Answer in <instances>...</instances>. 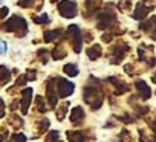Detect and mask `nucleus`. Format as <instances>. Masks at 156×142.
Segmentation results:
<instances>
[{"label": "nucleus", "instance_id": "obj_3", "mask_svg": "<svg viewBox=\"0 0 156 142\" xmlns=\"http://www.w3.org/2000/svg\"><path fill=\"white\" fill-rule=\"evenodd\" d=\"M58 12L64 19H73L78 14V6L72 0H60L58 2Z\"/></svg>", "mask_w": 156, "mask_h": 142}, {"label": "nucleus", "instance_id": "obj_4", "mask_svg": "<svg viewBox=\"0 0 156 142\" xmlns=\"http://www.w3.org/2000/svg\"><path fill=\"white\" fill-rule=\"evenodd\" d=\"M67 34H69V37H70V40H72V47H73V50L76 52V54H80L81 52V49H83V35H81V32H80V28H78L76 25H70L69 28H67Z\"/></svg>", "mask_w": 156, "mask_h": 142}, {"label": "nucleus", "instance_id": "obj_19", "mask_svg": "<svg viewBox=\"0 0 156 142\" xmlns=\"http://www.w3.org/2000/svg\"><path fill=\"white\" fill-rule=\"evenodd\" d=\"M135 86L138 87V90H139V92H142V98H148V96H150V90H148V87L145 86V83H144V81H136V83H135Z\"/></svg>", "mask_w": 156, "mask_h": 142}, {"label": "nucleus", "instance_id": "obj_23", "mask_svg": "<svg viewBox=\"0 0 156 142\" xmlns=\"http://www.w3.org/2000/svg\"><path fill=\"white\" fill-rule=\"evenodd\" d=\"M46 54H48V50H46V49H40V50L37 52L38 58H40L43 63H46V61H48V58H46Z\"/></svg>", "mask_w": 156, "mask_h": 142}, {"label": "nucleus", "instance_id": "obj_15", "mask_svg": "<svg viewBox=\"0 0 156 142\" xmlns=\"http://www.w3.org/2000/svg\"><path fill=\"white\" fill-rule=\"evenodd\" d=\"M100 5H101V0H86V2H84L86 11H87L89 14L95 12V11L100 8Z\"/></svg>", "mask_w": 156, "mask_h": 142}, {"label": "nucleus", "instance_id": "obj_14", "mask_svg": "<svg viewBox=\"0 0 156 142\" xmlns=\"http://www.w3.org/2000/svg\"><path fill=\"white\" fill-rule=\"evenodd\" d=\"M61 34H63V31H61V29H52V31H46V32H44V41H46V43H51V41L57 40V38H58Z\"/></svg>", "mask_w": 156, "mask_h": 142}, {"label": "nucleus", "instance_id": "obj_28", "mask_svg": "<svg viewBox=\"0 0 156 142\" xmlns=\"http://www.w3.org/2000/svg\"><path fill=\"white\" fill-rule=\"evenodd\" d=\"M5 52H6V43L0 40V54H5Z\"/></svg>", "mask_w": 156, "mask_h": 142}, {"label": "nucleus", "instance_id": "obj_1", "mask_svg": "<svg viewBox=\"0 0 156 142\" xmlns=\"http://www.w3.org/2000/svg\"><path fill=\"white\" fill-rule=\"evenodd\" d=\"M0 31H5V32H12L19 37H23L28 32V23L23 17L20 16H12L6 23L0 25Z\"/></svg>", "mask_w": 156, "mask_h": 142}, {"label": "nucleus", "instance_id": "obj_7", "mask_svg": "<svg viewBox=\"0 0 156 142\" xmlns=\"http://www.w3.org/2000/svg\"><path fill=\"white\" fill-rule=\"evenodd\" d=\"M127 49H129V47H127L126 44H122V43L113 46V47H112V52H110V61H112L113 64H118V63L124 58Z\"/></svg>", "mask_w": 156, "mask_h": 142}, {"label": "nucleus", "instance_id": "obj_11", "mask_svg": "<svg viewBox=\"0 0 156 142\" xmlns=\"http://www.w3.org/2000/svg\"><path fill=\"white\" fill-rule=\"evenodd\" d=\"M86 54H87L89 60L95 61V60H98V58L103 55V49H101V46H100V44H94L92 47L86 49Z\"/></svg>", "mask_w": 156, "mask_h": 142}, {"label": "nucleus", "instance_id": "obj_5", "mask_svg": "<svg viewBox=\"0 0 156 142\" xmlns=\"http://www.w3.org/2000/svg\"><path fill=\"white\" fill-rule=\"evenodd\" d=\"M55 89H57L60 98H67V96H70V95L73 93L75 86H73L70 81H67V80H64V78H60V80H57V87H55Z\"/></svg>", "mask_w": 156, "mask_h": 142}, {"label": "nucleus", "instance_id": "obj_2", "mask_svg": "<svg viewBox=\"0 0 156 142\" xmlns=\"http://www.w3.org/2000/svg\"><path fill=\"white\" fill-rule=\"evenodd\" d=\"M84 101L87 104H90L92 110H97L101 107L103 104V93L98 87H86L84 89Z\"/></svg>", "mask_w": 156, "mask_h": 142}, {"label": "nucleus", "instance_id": "obj_27", "mask_svg": "<svg viewBox=\"0 0 156 142\" xmlns=\"http://www.w3.org/2000/svg\"><path fill=\"white\" fill-rule=\"evenodd\" d=\"M101 38H103V41H104V43H109V41H112L113 35H112V34H104Z\"/></svg>", "mask_w": 156, "mask_h": 142}, {"label": "nucleus", "instance_id": "obj_33", "mask_svg": "<svg viewBox=\"0 0 156 142\" xmlns=\"http://www.w3.org/2000/svg\"><path fill=\"white\" fill-rule=\"evenodd\" d=\"M54 142H61V140H57V139H55V140H54Z\"/></svg>", "mask_w": 156, "mask_h": 142}, {"label": "nucleus", "instance_id": "obj_30", "mask_svg": "<svg viewBox=\"0 0 156 142\" xmlns=\"http://www.w3.org/2000/svg\"><path fill=\"white\" fill-rule=\"evenodd\" d=\"M83 40H86V41H92V40H94V38H92V34H90V32H86Z\"/></svg>", "mask_w": 156, "mask_h": 142}, {"label": "nucleus", "instance_id": "obj_6", "mask_svg": "<svg viewBox=\"0 0 156 142\" xmlns=\"http://www.w3.org/2000/svg\"><path fill=\"white\" fill-rule=\"evenodd\" d=\"M115 22H116L115 14H112V12H101V14H98V19H97V28L98 29H106V28H109Z\"/></svg>", "mask_w": 156, "mask_h": 142}, {"label": "nucleus", "instance_id": "obj_17", "mask_svg": "<svg viewBox=\"0 0 156 142\" xmlns=\"http://www.w3.org/2000/svg\"><path fill=\"white\" fill-rule=\"evenodd\" d=\"M49 22H51V17L48 14H37V16H34V23H37V25H48Z\"/></svg>", "mask_w": 156, "mask_h": 142}, {"label": "nucleus", "instance_id": "obj_22", "mask_svg": "<svg viewBox=\"0 0 156 142\" xmlns=\"http://www.w3.org/2000/svg\"><path fill=\"white\" fill-rule=\"evenodd\" d=\"M26 140V136L25 134H12V137H11V140L9 142H25Z\"/></svg>", "mask_w": 156, "mask_h": 142}, {"label": "nucleus", "instance_id": "obj_21", "mask_svg": "<svg viewBox=\"0 0 156 142\" xmlns=\"http://www.w3.org/2000/svg\"><path fill=\"white\" fill-rule=\"evenodd\" d=\"M37 109L40 113H44L46 112V106H44V99L41 96H37Z\"/></svg>", "mask_w": 156, "mask_h": 142}, {"label": "nucleus", "instance_id": "obj_32", "mask_svg": "<svg viewBox=\"0 0 156 142\" xmlns=\"http://www.w3.org/2000/svg\"><path fill=\"white\" fill-rule=\"evenodd\" d=\"M153 83H156V74H154V77H153Z\"/></svg>", "mask_w": 156, "mask_h": 142}, {"label": "nucleus", "instance_id": "obj_31", "mask_svg": "<svg viewBox=\"0 0 156 142\" xmlns=\"http://www.w3.org/2000/svg\"><path fill=\"white\" fill-rule=\"evenodd\" d=\"M0 109H3V101L0 99Z\"/></svg>", "mask_w": 156, "mask_h": 142}, {"label": "nucleus", "instance_id": "obj_29", "mask_svg": "<svg viewBox=\"0 0 156 142\" xmlns=\"http://www.w3.org/2000/svg\"><path fill=\"white\" fill-rule=\"evenodd\" d=\"M119 8H121V9H129V8H130V2H129V0H124V3H121Z\"/></svg>", "mask_w": 156, "mask_h": 142}, {"label": "nucleus", "instance_id": "obj_13", "mask_svg": "<svg viewBox=\"0 0 156 142\" xmlns=\"http://www.w3.org/2000/svg\"><path fill=\"white\" fill-rule=\"evenodd\" d=\"M148 11H150V9H148V8H145L144 2H139V3H138V6H136V11H135L133 17H135L136 20H141V19H144V17L147 16V12H148Z\"/></svg>", "mask_w": 156, "mask_h": 142}, {"label": "nucleus", "instance_id": "obj_8", "mask_svg": "<svg viewBox=\"0 0 156 142\" xmlns=\"http://www.w3.org/2000/svg\"><path fill=\"white\" fill-rule=\"evenodd\" d=\"M54 83H55V78H52V80L49 81V84H48V101H49V106H51V107H55L57 102H58V95L55 93V86H54Z\"/></svg>", "mask_w": 156, "mask_h": 142}, {"label": "nucleus", "instance_id": "obj_9", "mask_svg": "<svg viewBox=\"0 0 156 142\" xmlns=\"http://www.w3.org/2000/svg\"><path fill=\"white\" fill-rule=\"evenodd\" d=\"M31 98H32V89H31V87H28V89H25V92H23L22 106H20V109H22V113H23V115H26V113H28V109H29V104H31Z\"/></svg>", "mask_w": 156, "mask_h": 142}, {"label": "nucleus", "instance_id": "obj_12", "mask_svg": "<svg viewBox=\"0 0 156 142\" xmlns=\"http://www.w3.org/2000/svg\"><path fill=\"white\" fill-rule=\"evenodd\" d=\"M63 72L67 77H76L78 75V66L73 64V63H67V64L63 66Z\"/></svg>", "mask_w": 156, "mask_h": 142}, {"label": "nucleus", "instance_id": "obj_20", "mask_svg": "<svg viewBox=\"0 0 156 142\" xmlns=\"http://www.w3.org/2000/svg\"><path fill=\"white\" fill-rule=\"evenodd\" d=\"M51 55H52L54 60H61V58L66 57V50H64L63 47H61V49L57 47V49H52V50H51Z\"/></svg>", "mask_w": 156, "mask_h": 142}, {"label": "nucleus", "instance_id": "obj_24", "mask_svg": "<svg viewBox=\"0 0 156 142\" xmlns=\"http://www.w3.org/2000/svg\"><path fill=\"white\" fill-rule=\"evenodd\" d=\"M34 2H35V0H20V2H19V6H22V8H29Z\"/></svg>", "mask_w": 156, "mask_h": 142}, {"label": "nucleus", "instance_id": "obj_10", "mask_svg": "<svg viewBox=\"0 0 156 142\" xmlns=\"http://www.w3.org/2000/svg\"><path fill=\"white\" fill-rule=\"evenodd\" d=\"M84 119V110L81 107H75L72 112H70V121L73 125H80Z\"/></svg>", "mask_w": 156, "mask_h": 142}, {"label": "nucleus", "instance_id": "obj_18", "mask_svg": "<svg viewBox=\"0 0 156 142\" xmlns=\"http://www.w3.org/2000/svg\"><path fill=\"white\" fill-rule=\"evenodd\" d=\"M9 77H11V72H9V70H8L5 66H0V83H2V84L8 83Z\"/></svg>", "mask_w": 156, "mask_h": 142}, {"label": "nucleus", "instance_id": "obj_26", "mask_svg": "<svg viewBox=\"0 0 156 142\" xmlns=\"http://www.w3.org/2000/svg\"><path fill=\"white\" fill-rule=\"evenodd\" d=\"M49 124H51V122H49V119H44V121L41 122V127H40V133H43V131H44V130H46V128L49 127Z\"/></svg>", "mask_w": 156, "mask_h": 142}, {"label": "nucleus", "instance_id": "obj_16", "mask_svg": "<svg viewBox=\"0 0 156 142\" xmlns=\"http://www.w3.org/2000/svg\"><path fill=\"white\" fill-rule=\"evenodd\" d=\"M67 137H69V140L70 142H84L86 140V136L83 134V133H80V131H67Z\"/></svg>", "mask_w": 156, "mask_h": 142}, {"label": "nucleus", "instance_id": "obj_34", "mask_svg": "<svg viewBox=\"0 0 156 142\" xmlns=\"http://www.w3.org/2000/svg\"><path fill=\"white\" fill-rule=\"evenodd\" d=\"M52 2H58V0H52Z\"/></svg>", "mask_w": 156, "mask_h": 142}, {"label": "nucleus", "instance_id": "obj_25", "mask_svg": "<svg viewBox=\"0 0 156 142\" xmlns=\"http://www.w3.org/2000/svg\"><path fill=\"white\" fill-rule=\"evenodd\" d=\"M8 12H9V9L6 8V6H3V8H0V20H3L6 16H8Z\"/></svg>", "mask_w": 156, "mask_h": 142}]
</instances>
